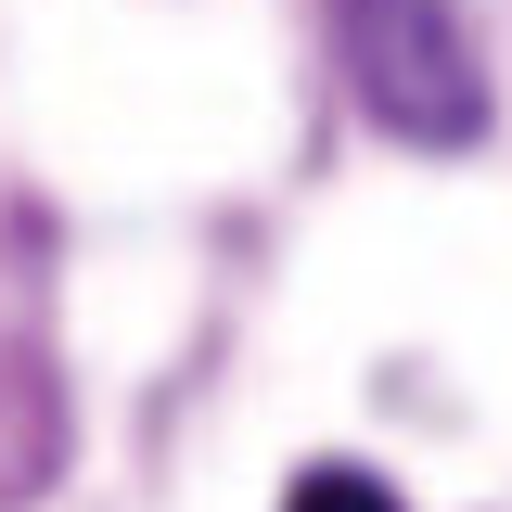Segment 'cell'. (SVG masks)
I'll return each mask as SVG.
<instances>
[{"mask_svg":"<svg viewBox=\"0 0 512 512\" xmlns=\"http://www.w3.org/2000/svg\"><path fill=\"white\" fill-rule=\"evenodd\" d=\"M333 26H346L359 103H372L397 141L461 154V141L487 128V52H474L461 0H333Z\"/></svg>","mask_w":512,"mask_h":512,"instance_id":"cell-1","label":"cell"},{"mask_svg":"<svg viewBox=\"0 0 512 512\" xmlns=\"http://www.w3.org/2000/svg\"><path fill=\"white\" fill-rule=\"evenodd\" d=\"M282 512H397V500H384L372 474H295V500H282Z\"/></svg>","mask_w":512,"mask_h":512,"instance_id":"cell-2","label":"cell"}]
</instances>
